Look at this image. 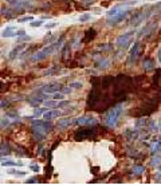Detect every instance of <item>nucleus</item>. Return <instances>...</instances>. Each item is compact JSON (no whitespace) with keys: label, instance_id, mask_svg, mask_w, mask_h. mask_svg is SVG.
I'll return each instance as SVG.
<instances>
[{"label":"nucleus","instance_id":"obj_24","mask_svg":"<svg viewBox=\"0 0 161 185\" xmlns=\"http://www.w3.org/2000/svg\"><path fill=\"white\" fill-rule=\"evenodd\" d=\"M150 165H152V167H153V168L160 167V165H161V156H156V157H153V158H152Z\"/></svg>","mask_w":161,"mask_h":185},{"label":"nucleus","instance_id":"obj_39","mask_svg":"<svg viewBox=\"0 0 161 185\" xmlns=\"http://www.w3.org/2000/svg\"><path fill=\"white\" fill-rule=\"evenodd\" d=\"M31 169H32L34 172H38L39 170V167H38V165H31Z\"/></svg>","mask_w":161,"mask_h":185},{"label":"nucleus","instance_id":"obj_34","mask_svg":"<svg viewBox=\"0 0 161 185\" xmlns=\"http://www.w3.org/2000/svg\"><path fill=\"white\" fill-rule=\"evenodd\" d=\"M154 178H156V181L157 183H161V170H159L156 173V176H154Z\"/></svg>","mask_w":161,"mask_h":185},{"label":"nucleus","instance_id":"obj_21","mask_svg":"<svg viewBox=\"0 0 161 185\" xmlns=\"http://www.w3.org/2000/svg\"><path fill=\"white\" fill-rule=\"evenodd\" d=\"M132 173L134 174V176H141V174L145 173V168L142 167V165H134L132 169Z\"/></svg>","mask_w":161,"mask_h":185},{"label":"nucleus","instance_id":"obj_4","mask_svg":"<svg viewBox=\"0 0 161 185\" xmlns=\"http://www.w3.org/2000/svg\"><path fill=\"white\" fill-rule=\"evenodd\" d=\"M122 113H123L122 103H118V105L113 106V107L107 111L106 117H105V125H106L107 127H110V129H114V127L117 126V124H118L120 117Z\"/></svg>","mask_w":161,"mask_h":185},{"label":"nucleus","instance_id":"obj_25","mask_svg":"<svg viewBox=\"0 0 161 185\" xmlns=\"http://www.w3.org/2000/svg\"><path fill=\"white\" fill-rule=\"evenodd\" d=\"M3 167H21V162H15V161H2Z\"/></svg>","mask_w":161,"mask_h":185},{"label":"nucleus","instance_id":"obj_5","mask_svg":"<svg viewBox=\"0 0 161 185\" xmlns=\"http://www.w3.org/2000/svg\"><path fill=\"white\" fill-rule=\"evenodd\" d=\"M137 35V31L136 30H130L128 32H123L116 39V45L120 47V48H126L129 47V45H132L134 42V38Z\"/></svg>","mask_w":161,"mask_h":185},{"label":"nucleus","instance_id":"obj_9","mask_svg":"<svg viewBox=\"0 0 161 185\" xmlns=\"http://www.w3.org/2000/svg\"><path fill=\"white\" fill-rule=\"evenodd\" d=\"M77 124L80 125V126H97L98 121L95 120L94 117H87V115H83V117H79L77 120Z\"/></svg>","mask_w":161,"mask_h":185},{"label":"nucleus","instance_id":"obj_37","mask_svg":"<svg viewBox=\"0 0 161 185\" xmlns=\"http://www.w3.org/2000/svg\"><path fill=\"white\" fill-rule=\"evenodd\" d=\"M157 61L161 63V47L159 48V51H157Z\"/></svg>","mask_w":161,"mask_h":185},{"label":"nucleus","instance_id":"obj_14","mask_svg":"<svg viewBox=\"0 0 161 185\" xmlns=\"http://www.w3.org/2000/svg\"><path fill=\"white\" fill-rule=\"evenodd\" d=\"M24 48H26V45H21V43H19V45H16V46H15L14 48H12L11 51H10V54H8L10 56H8V58H10V59H15L18 55L20 54L21 51H23Z\"/></svg>","mask_w":161,"mask_h":185},{"label":"nucleus","instance_id":"obj_11","mask_svg":"<svg viewBox=\"0 0 161 185\" xmlns=\"http://www.w3.org/2000/svg\"><path fill=\"white\" fill-rule=\"evenodd\" d=\"M5 3H7L8 7L14 8L16 12H20L24 9V4H23V0H5Z\"/></svg>","mask_w":161,"mask_h":185},{"label":"nucleus","instance_id":"obj_15","mask_svg":"<svg viewBox=\"0 0 161 185\" xmlns=\"http://www.w3.org/2000/svg\"><path fill=\"white\" fill-rule=\"evenodd\" d=\"M74 122H77L74 118H64V120H59L57 122V126L58 127H61V129H64V127H70L71 125L74 124Z\"/></svg>","mask_w":161,"mask_h":185},{"label":"nucleus","instance_id":"obj_19","mask_svg":"<svg viewBox=\"0 0 161 185\" xmlns=\"http://www.w3.org/2000/svg\"><path fill=\"white\" fill-rule=\"evenodd\" d=\"M149 149H150V152L152 153H156V152H159V150H161V140H154L153 142L150 144V146H149Z\"/></svg>","mask_w":161,"mask_h":185},{"label":"nucleus","instance_id":"obj_3","mask_svg":"<svg viewBox=\"0 0 161 185\" xmlns=\"http://www.w3.org/2000/svg\"><path fill=\"white\" fill-rule=\"evenodd\" d=\"M31 127H32V131H34V138H35L36 141H42L52 130L51 122L46 121V120H35V121H32Z\"/></svg>","mask_w":161,"mask_h":185},{"label":"nucleus","instance_id":"obj_32","mask_svg":"<svg viewBox=\"0 0 161 185\" xmlns=\"http://www.w3.org/2000/svg\"><path fill=\"white\" fill-rule=\"evenodd\" d=\"M32 20V16H23V18H19L18 19V23H24V21H31Z\"/></svg>","mask_w":161,"mask_h":185},{"label":"nucleus","instance_id":"obj_17","mask_svg":"<svg viewBox=\"0 0 161 185\" xmlns=\"http://www.w3.org/2000/svg\"><path fill=\"white\" fill-rule=\"evenodd\" d=\"M2 14L4 15L7 19H11V18H15L16 16V14H19V12H16L14 8H2Z\"/></svg>","mask_w":161,"mask_h":185},{"label":"nucleus","instance_id":"obj_35","mask_svg":"<svg viewBox=\"0 0 161 185\" xmlns=\"http://www.w3.org/2000/svg\"><path fill=\"white\" fill-rule=\"evenodd\" d=\"M10 173L11 174H18V176H24V172H16V170H10Z\"/></svg>","mask_w":161,"mask_h":185},{"label":"nucleus","instance_id":"obj_28","mask_svg":"<svg viewBox=\"0 0 161 185\" xmlns=\"http://www.w3.org/2000/svg\"><path fill=\"white\" fill-rule=\"evenodd\" d=\"M69 87L71 90H78V89H82V83L80 82H73L69 84Z\"/></svg>","mask_w":161,"mask_h":185},{"label":"nucleus","instance_id":"obj_40","mask_svg":"<svg viewBox=\"0 0 161 185\" xmlns=\"http://www.w3.org/2000/svg\"><path fill=\"white\" fill-rule=\"evenodd\" d=\"M4 89H5V83L0 82V91H2V90H4Z\"/></svg>","mask_w":161,"mask_h":185},{"label":"nucleus","instance_id":"obj_12","mask_svg":"<svg viewBox=\"0 0 161 185\" xmlns=\"http://www.w3.org/2000/svg\"><path fill=\"white\" fill-rule=\"evenodd\" d=\"M3 38H15L18 36V27L16 26H7L2 31Z\"/></svg>","mask_w":161,"mask_h":185},{"label":"nucleus","instance_id":"obj_22","mask_svg":"<svg viewBox=\"0 0 161 185\" xmlns=\"http://www.w3.org/2000/svg\"><path fill=\"white\" fill-rule=\"evenodd\" d=\"M144 68H145V71L154 70V62L152 61V59H145L144 61Z\"/></svg>","mask_w":161,"mask_h":185},{"label":"nucleus","instance_id":"obj_1","mask_svg":"<svg viewBox=\"0 0 161 185\" xmlns=\"http://www.w3.org/2000/svg\"><path fill=\"white\" fill-rule=\"evenodd\" d=\"M133 3H122L120 5H116L111 9H109V12L106 14L107 16V24L109 26H116V24L121 23L125 18H128L132 14V11L128 7L132 5Z\"/></svg>","mask_w":161,"mask_h":185},{"label":"nucleus","instance_id":"obj_30","mask_svg":"<svg viewBox=\"0 0 161 185\" xmlns=\"http://www.w3.org/2000/svg\"><path fill=\"white\" fill-rule=\"evenodd\" d=\"M10 103H11V99H3V101L0 102V107L5 109V107H8V106H10Z\"/></svg>","mask_w":161,"mask_h":185},{"label":"nucleus","instance_id":"obj_29","mask_svg":"<svg viewBox=\"0 0 161 185\" xmlns=\"http://www.w3.org/2000/svg\"><path fill=\"white\" fill-rule=\"evenodd\" d=\"M44 111H46V109H38V107H35L32 117H40V115H43V113H44Z\"/></svg>","mask_w":161,"mask_h":185},{"label":"nucleus","instance_id":"obj_7","mask_svg":"<svg viewBox=\"0 0 161 185\" xmlns=\"http://www.w3.org/2000/svg\"><path fill=\"white\" fill-rule=\"evenodd\" d=\"M142 51V45L141 43H134V46L130 48V52L128 55V64H134L137 62V59L140 58Z\"/></svg>","mask_w":161,"mask_h":185},{"label":"nucleus","instance_id":"obj_23","mask_svg":"<svg viewBox=\"0 0 161 185\" xmlns=\"http://www.w3.org/2000/svg\"><path fill=\"white\" fill-rule=\"evenodd\" d=\"M11 118H8L7 115H4L3 118H0V129H3V127H7L11 125Z\"/></svg>","mask_w":161,"mask_h":185},{"label":"nucleus","instance_id":"obj_18","mask_svg":"<svg viewBox=\"0 0 161 185\" xmlns=\"http://www.w3.org/2000/svg\"><path fill=\"white\" fill-rule=\"evenodd\" d=\"M138 134H140V133H138V130H137V129H136V130L128 129V130L125 131V134H123V136H125V138H126V140L130 141V140H136V138H138Z\"/></svg>","mask_w":161,"mask_h":185},{"label":"nucleus","instance_id":"obj_13","mask_svg":"<svg viewBox=\"0 0 161 185\" xmlns=\"http://www.w3.org/2000/svg\"><path fill=\"white\" fill-rule=\"evenodd\" d=\"M59 115H61V111L58 110V109H54V110H46L44 113H43V120L51 121V120H54V118L59 117Z\"/></svg>","mask_w":161,"mask_h":185},{"label":"nucleus","instance_id":"obj_8","mask_svg":"<svg viewBox=\"0 0 161 185\" xmlns=\"http://www.w3.org/2000/svg\"><path fill=\"white\" fill-rule=\"evenodd\" d=\"M62 90V84L61 83H57V82H52V83H47L44 86H42L40 89L38 90L39 93H47V94H54L57 91Z\"/></svg>","mask_w":161,"mask_h":185},{"label":"nucleus","instance_id":"obj_20","mask_svg":"<svg viewBox=\"0 0 161 185\" xmlns=\"http://www.w3.org/2000/svg\"><path fill=\"white\" fill-rule=\"evenodd\" d=\"M95 38V30L94 28H90V30H87L86 31V34H85V36H83V42H90L91 39H94Z\"/></svg>","mask_w":161,"mask_h":185},{"label":"nucleus","instance_id":"obj_36","mask_svg":"<svg viewBox=\"0 0 161 185\" xmlns=\"http://www.w3.org/2000/svg\"><path fill=\"white\" fill-rule=\"evenodd\" d=\"M69 105H70V102H59L58 103V107H66Z\"/></svg>","mask_w":161,"mask_h":185},{"label":"nucleus","instance_id":"obj_10","mask_svg":"<svg viewBox=\"0 0 161 185\" xmlns=\"http://www.w3.org/2000/svg\"><path fill=\"white\" fill-rule=\"evenodd\" d=\"M110 64H111L110 59L106 58V56H102V55H100L98 58H95V62H94V66L97 68H100V70H106Z\"/></svg>","mask_w":161,"mask_h":185},{"label":"nucleus","instance_id":"obj_31","mask_svg":"<svg viewBox=\"0 0 161 185\" xmlns=\"http://www.w3.org/2000/svg\"><path fill=\"white\" fill-rule=\"evenodd\" d=\"M44 105L47 106V107H58V103L55 102V99H54V101H46Z\"/></svg>","mask_w":161,"mask_h":185},{"label":"nucleus","instance_id":"obj_16","mask_svg":"<svg viewBox=\"0 0 161 185\" xmlns=\"http://www.w3.org/2000/svg\"><path fill=\"white\" fill-rule=\"evenodd\" d=\"M11 148L8 144L5 142H2L0 144V157H5V156H10L11 154Z\"/></svg>","mask_w":161,"mask_h":185},{"label":"nucleus","instance_id":"obj_6","mask_svg":"<svg viewBox=\"0 0 161 185\" xmlns=\"http://www.w3.org/2000/svg\"><path fill=\"white\" fill-rule=\"evenodd\" d=\"M97 126L94 127H83V129H79L78 131L75 133L74 138L77 141H82V140H93V138H97L98 137V133H97Z\"/></svg>","mask_w":161,"mask_h":185},{"label":"nucleus","instance_id":"obj_27","mask_svg":"<svg viewBox=\"0 0 161 185\" xmlns=\"http://www.w3.org/2000/svg\"><path fill=\"white\" fill-rule=\"evenodd\" d=\"M91 19V14H83V15H80L78 20L80 21V23H85V21H87V20H90Z\"/></svg>","mask_w":161,"mask_h":185},{"label":"nucleus","instance_id":"obj_2","mask_svg":"<svg viewBox=\"0 0 161 185\" xmlns=\"http://www.w3.org/2000/svg\"><path fill=\"white\" fill-rule=\"evenodd\" d=\"M62 42H63V38H62V39H57L55 42H52L50 45L44 46L43 48L38 50L36 52H34V54L31 55V62H40V61H43V59L48 58V56L54 54L57 50H59V47L62 46Z\"/></svg>","mask_w":161,"mask_h":185},{"label":"nucleus","instance_id":"obj_38","mask_svg":"<svg viewBox=\"0 0 161 185\" xmlns=\"http://www.w3.org/2000/svg\"><path fill=\"white\" fill-rule=\"evenodd\" d=\"M46 28H52V27H55L57 26V23H47V24H44Z\"/></svg>","mask_w":161,"mask_h":185},{"label":"nucleus","instance_id":"obj_26","mask_svg":"<svg viewBox=\"0 0 161 185\" xmlns=\"http://www.w3.org/2000/svg\"><path fill=\"white\" fill-rule=\"evenodd\" d=\"M30 26L31 27H42V26H44V21H43V19H38V20H31Z\"/></svg>","mask_w":161,"mask_h":185},{"label":"nucleus","instance_id":"obj_33","mask_svg":"<svg viewBox=\"0 0 161 185\" xmlns=\"http://www.w3.org/2000/svg\"><path fill=\"white\" fill-rule=\"evenodd\" d=\"M28 184H32V183H43L42 181V178H39V177H32V178H30L28 181H27Z\"/></svg>","mask_w":161,"mask_h":185}]
</instances>
